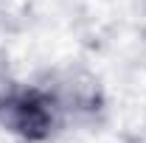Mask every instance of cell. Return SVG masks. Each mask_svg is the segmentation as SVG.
Returning a JSON list of instances; mask_svg holds the SVG:
<instances>
[{"mask_svg":"<svg viewBox=\"0 0 146 143\" xmlns=\"http://www.w3.org/2000/svg\"><path fill=\"white\" fill-rule=\"evenodd\" d=\"M0 126L23 143H48L65 129L62 109L45 81L20 84L0 118Z\"/></svg>","mask_w":146,"mask_h":143,"instance_id":"obj_1","label":"cell"},{"mask_svg":"<svg viewBox=\"0 0 146 143\" xmlns=\"http://www.w3.org/2000/svg\"><path fill=\"white\" fill-rule=\"evenodd\" d=\"M51 93H54L56 104L62 109V118H65V129L68 126H82L96 121V115L104 109V98H101V87L98 81L87 76L82 70H65L56 73L45 81Z\"/></svg>","mask_w":146,"mask_h":143,"instance_id":"obj_2","label":"cell"},{"mask_svg":"<svg viewBox=\"0 0 146 143\" xmlns=\"http://www.w3.org/2000/svg\"><path fill=\"white\" fill-rule=\"evenodd\" d=\"M17 79L11 76V73L6 70L3 65H0V118H3V112H6V107H9V101H11V95L17 93Z\"/></svg>","mask_w":146,"mask_h":143,"instance_id":"obj_3","label":"cell"}]
</instances>
